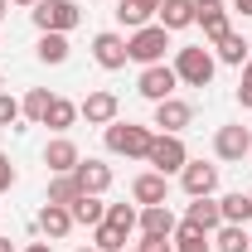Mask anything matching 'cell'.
<instances>
[{
    "label": "cell",
    "instance_id": "obj_1",
    "mask_svg": "<svg viewBox=\"0 0 252 252\" xmlns=\"http://www.w3.org/2000/svg\"><path fill=\"white\" fill-rule=\"evenodd\" d=\"M151 141H156L151 126H131V122H112V126H107V151H112V156L146 160V156H151Z\"/></svg>",
    "mask_w": 252,
    "mask_h": 252
},
{
    "label": "cell",
    "instance_id": "obj_2",
    "mask_svg": "<svg viewBox=\"0 0 252 252\" xmlns=\"http://www.w3.org/2000/svg\"><path fill=\"white\" fill-rule=\"evenodd\" d=\"M175 78L189 83V88H209L214 83V54L204 49V44H189L175 54Z\"/></svg>",
    "mask_w": 252,
    "mask_h": 252
},
{
    "label": "cell",
    "instance_id": "obj_3",
    "mask_svg": "<svg viewBox=\"0 0 252 252\" xmlns=\"http://www.w3.org/2000/svg\"><path fill=\"white\" fill-rule=\"evenodd\" d=\"M30 15H34V25H39L44 34H68L78 20H83V10H78L73 0H39Z\"/></svg>",
    "mask_w": 252,
    "mask_h": 252
},
{
    "label": "cell",
    "instance_id": "obj_4",
    "mask_svg": "<svg viewBox=\"0 0 252 252\" xmlns=\"http://www.w3.org/2000/svg\"><path fill=\"white\" fill-rule=\"evenodd\" d=\"M165 49H170V30H160V25H146V30H136L126 39V59L146 63V68L165 59Z\"/></svg>",
    "mask_w": 252,
    "mask_h": 252
},
{
    "label": "cell",
    "instance_id": "obj_5",
    "mask_svg": "<svg viewBox=\"0 0 252 252\" xmlns=\"http://www.w3.org/2000/svg\"><path fill=\"white\" fill-rule=\"evenodd\" d=\"M151 165H156L160 175H180V170H185L189 165V151H185V141H180V136H165V131H160L156 141H151Z\"/></svg>",
    "mask_w": 252,
    "mask_h": 252
},
{
    "label": "cell",
    "instance_id": "obj_6",
    "mask_svg": "<svg viewBox=\"0 0 252 252\" xmlns=\"http://www.w3.org/2000/svg\"><path fill=\"white\" fill-rule=\"evenodd\" d=\"M180 185H185V194H189V199H209V194L219 189V165L189 160L185 170H180Z\"/></svg>",
    "mask_w": 252,
    "mask_h": 252
},
{
    "label": "cell",
    "instance_id": "obj_7",
    "mask_svg": "<svg viewBox=\"0 0 252 252\" xmlns=\"http://www.w3.org/2000/svg\"><path fill=\"white\" fill-rule=\"evenodd\" d=\"M175 68H165V63H151V68H141V83H136V93L151 97V102H165V97H175Z\"/></svg>",
    "mask_w": 252,
    "mask_h": 252
},
{
    "label": "cell",
    "instance_id": "obj_8",
    "mask_svg": "<svg viewBox=\"0 0 252 252\" xmlns=\"http://www.w3.org/2000/svg\"><path fill=\"white\" fill-rule=\"evenodd\" d=\"M117 112H122V102H117V93H88L83 97V107H78V117H88V126H112L117 122Z\"/></svg>",
    "mask_w": 252,
    "mask_h": 252
},
{
    "label": "cell",
    "instance_id": "obj_9",
    "mask_svg": "<svg viewBox=\"0 0 252 252\" xmlns=\"http://www.w3.org/2000/svg\"><path fill=\"white\" fill-rule=\"evenodd\" d=\"M189 122H194V107H189V102H180V97H165V102H156V122H151V126H160L165 136H180Z\"/></svg>",
    "mask_w": 252,
    "mask_h": 252
},
{
    "label": "cell",
    "instance_id": "obj_10",
    "mask_svg": "<svg viewBox=\"0 0 252 252\" xmlns=\"http://www.w3.org/2000/svg\"><path fill=\"white\" fill-rule=\"evenodd\" d=\"M252 151V131L248 126H219V136H214V156L219 160H243Z\"/></svg>",
    "mask_w": 252,
    "mask_h": 252
},
{
    "label": "cell",
    "instance_id": "obj_11",
    "mask_svg": "<svg viewBox=\"0 0 252 252\" xmlns=\"http://www.w3.org/2000/svg\"><path fill=\"white\" fill-rule=\"evenodd\" d=\"M194 25H204V39L219 44L223 34H228V10H223V0H194Z\"/></svg>",
    "mask_w": 252,
    "mask_h": 252
},
{
    "label": "cell",
    "instance_id": "obj_12",
    "mask_svg": "<svg viewBox=\"0 0 252 252\" xmlns=\"http://www.w3.org/2000/svg\"><path fill=\"white\" fill-rule=\"evenodd\" d=\"M93 59L102 63V68H107V73H117V68H126V39L122 34H97L93 39Z\"/></svg>",
    "mask_w": 252,
    "mask_h": 252
},
{
    "label": "cell",
    "instance_id": "obj_13",
    "mask_svg": "<svg viewBox=\"0 0 252 252\" xmlns=\"http://www.w3.org/2000/svg\"><path fill=\"white\" fill-rule=\"evenodd\" d=\"M136 223H141V238H170V233L180 228V223H175V214H170L165 204H146Z\"/></svg>",
    "mask_w": 252,
    "mask_h": 252
},
{
    "label": "cell",
    "instance_id": "obj_14",
    "mask_svg": "<svg viewBox=\"0 0 252 252\" xmlns=\"http://www.w3.org/2000/svg\"><path fill=\"white\" fill-rule=\"evenodd\" d=\"M78 146H73V141H68V136H59V141H49V146H44V165H49V170H54V175H73V170H78Z\"/></svg>",
    "mask_w": 252,
    "mask_h": 252
},
{
    "label": "cell",
    "instance_id": "obj_15",
    "mask_svg": "<svg viewBox=\"0 0 252 252\" xmlns=\"http://www.w3.org/2000/svg\"><path fill=\"white\" fill-rule=\"evenodd\" d=\"M165 194H170V175H160V170L136 175V185H131V199L136 204H165Z\"/></svg>",
    "mask_w": 252,
    "mask_h": 252
},
{
    "label": "cell",
    "instance_id": "obj_16",
    "mask_svg": "<svg viewBox=\"0 0 252 252\" xmlns=\"http://www.w3.org/2000/svg\"><path fill=\"white\" fill-rule=\"evenodd\" d=\"M151 15H160V0H117V20L126 30H146Z\"/></svg>",
    "mask_w": 252,
    "mask_h": 252
},
{
    "label": "cell",
    "instance_id": "obj_17",
    "mask_svg": "<svg viewBox=\"0 0 252 252\" xmlns=\"http://www.w3.org/2000/svg\"><path fill=\"white\" fill-rule=\"evenodd\" d=\"M68 228H73V214H68V204H44L39 209V233L44 238H68Z\"/></svg>",
    "mask_w": 252,
    "mask_h": 252
},
{
    "label": "cell",
    "instance_id": "obj_18",
    "mask_svg": "<svg viewBox=\"0 0 252 252\" xmlns=\"http://www.w3.org/2000/svg\"><path fill=\"white\" fill-rule=\"evenodd\" d=\"M78 185H83V194H102V189L112 185V165H102V160H78Z\"/></svg>",
    "mask_w": 252,
    "mask_h": 252
},
{
    "label": "cell",
    "instance_id": "obj_19",
    "mask_svg": "<svg viewBox=\"0 0 252 252\" xmlns=\"http://www.w3.org/2000/svg\"><path fill=\"white\" fill-rule=\"evenodd\" d=\"M189 228H199V233H214V228H223V209L214 204V199H194L189 204V214H185Z\"/></svg>",
    "mask_w": 252,
    "mask_h": 252
},
{
    "label": "cell",
    "instance_id": "obj_20",
    "mask_svg": "<svg viewBox=\"0 0 252 252\" xmlns=\"http://www.w3.org/2000/svg\"><path fill=\"white\" fill-rule=\"evenodd\" d=\"M194 25V0H160V30H189Z\"/></svg>",
    "mask_w": 252,
    "mask_h": 252
},
{
    "label": "cell",
    "instance_id": "obj_21",
    "mask_svg": "<svg viewBox=\"0 0 252 252\" xmlns=\"http://www.w3.org/2000/svg\"><path fill=\"white\" fill-rule=\"evenodd\" d=\"M214 248L219 252H252V233L243 223H223V228H214Z\"/></svg>",
    "mask_w": 252,
    "mask_h": 252
},
{
    "label": "cell",
    "instance_id": "obj_22",
    "mask_svg": "<svg viewBox=\"0 0 252 252\" xmlns=\"http://www.w3.org/2000/svg\"><path fill=\"white\" fill-rule=\"evenodd\" d=\"M219 209H223V223H243V228H248V219H252V194L233 189V194H223V199H219Z\"/></svg>",
    "mask_w": 252,
    "mask_h": 252
},
{
    "label": "cell",
    "instance_id": "obj_23",
    "mask_svg": "<svg viewBox=\"0 0 252 252\" xmlns=\"http://www.w3.org/2000/svg\"><path fill=\"white\" fill-rule=\"evenodd\" d=\"M68 214H73V223H102L107 219V204H102V199H97V194H78V199H73V204H68Z\"/></svg>",
    "mask_w": 252,
    "mask_h": 252
},
{
    "label": "cell",
    "instance_id": "obj_24",
    "mask_svg": "<svg viewBox=\"0 0 252 252\" xmlns=\"http://www.w3.org/2000/svg\"><path fill=\"white\" fill-rule=\"evenodd\" d=\"M248 49H252V44L243 39V34H233V30L219 39V59H223V63H233V68H243V63H248Z\"/></svg>",
    "mask_w": 252,
    "mask_h": 252
},
{
    "label": "cell",
    "instance_id": "obj_25",
    "mask_svg": "<svg viewBox=\"0 0 252 252\" xmlns=\"http://www.w3.org/2000/svg\"><path fill=\"white\" fill-rule=\"evenodd\" d=\"M49 107H54V93H49V88H34V93L20 102V117H30V122H39V126H44Z\"/></svg>",
    "mask_w": 252,
    "mask_h": 252
},
{
    "label": "cell",
    "instance_id": "obj_26",
    "mask_svg": "<svg viewBox=\"0 0 252 252\" xmlns=\"http://www.w3.org/2000/svg\"><path fill=\"white\" fill-rule=\"evenodd\" d=\"M39 63H68V34H39Z\"/></svg>",
    "mask_w": 252,
    "mask_h": 252
},
{
    "label": "cell",
    "instance_id": "obj_27",
    "mask_svg": "<svg viewBox=\"0 0 252 252\" xmlns=\"http://www.w3.org/2000/svg\"><path fill=\"white\" fill-rule=\"evenodd\" d=\"M209 248H214L209 233H199V228H189V223L175 228V252H209Z\"/></svg>",
    "mask_w": 252,
    "mask_h": 252
},
{
    "label": "cell",
    "instance_id": "obj_28",
    "mask_svg": "<svg viewBox=\"0 0 252 252\" xmlns=\"http://www.w3.org/2000/svg\"><path fill=\"white\" fill-rule=\"evenodd\" d=\"M73 122H78V107H73L68 97H54V107H49V117H44V126H54V131H68Z\"/></svg>",
    "mask_w": 252,
    "mask_h": 252
},
{
    "label": "cell",
    "instance_id": "obj_29",
    "mask_svg": "<svg viewBox=\"0 0 252 252\" xmlns=\"http://www.w3.org/2000/svg\"><path fill=\"white\" fill-rule=\"evenodd\" d=\"M83 194V185H78V175H59L54 185H49V204H73Z\"/></svg>",
    "mask_w": 252,
    "mask_h": 252
},
{
    "label": "cell",
    "instance_id": "obj_30",
    "mask_svg": "<svg viewBox=\"0 0 252 252\" xmlns=\"http://www.w3.org/2000/svg\"><path fill=\"white\" fill-rule=\"evenodd\" d=\"M97 252H126V233H122V228H112L107 219L97 223Z\"/></svg>",
    "mask_w": 252,
    "mask_h": 252
},
{
    "label": "cell",
    "instance_id": "obj_31",
    "mask_svg": "<svg viewBox=\"0 0 252 252\" xmlns=\"http://www.w3.org/2000/svg\"><path fill=\"white\" fill-rule=\"evenodd\" d=\"M136 219H141V214H136L131 204H107V223H112V228L131 233V228H136Z\"/></svg>",
    "mask_w": 252,
    "mask_h": 252
},
{
    "label": "cell",
    "instance_id": "obj_32",
    "mask_svg": "<svg viewBox=\"0 0 252 252\" xmlns=\"http://www.w3.org/2000/svg\"><path fill=\"white\" fill-rule=\"evenodd\" d=\"M15 122H20V102L10 93H0V126H15Z\"/></svg>",
    "mask_w": 252,
    "mask_h": 252
},
{
    "label": "cell",
    "instance_id": "obj_33",
    "mask_svg": "<svg viewBox=\"0 0 252 252\" xmlns=\"http://www.w3.org/2000/svg\"><path fill=\"white\" fill-rule=\"evenodd\" d=\"M238 102L252 112V63H243V83H238Z\"/></svg>",
    "mask_w": 252,
    "mask_h": 252
},
{
    "label": "cell",
    "instance_id": "obj_34",
    "mask_svg": "<svg viewBox=\"0 0 252 252\" xmlns=\"http://www.w3.org/2000/svg\"><path fill=\"white\" fill-rule=\"evenodd\" d=\"M10 185H15V165H10V160L0 156V194H5Z\"/></svg>",
    "mask_w": 252,
    "mask_h": 252
},
{
    "label": "cell",
    "instance_id": "obj_35",
    "mask_svg": "<svg viewBox=\"0 0 252 252\" xmlns=\"http://www.w3.org/2000/svg\"><path fill=\"white\" fill-rule=\"evenodd\" d=\"M25 252H54V243H30Z\"/></svg>",
    "mask_w": 252,
    "mask_h": 252
},
{
    "label": "cell",
    "instance_id": "obj_36",
    "mask_svg": "<svg viewBox=\"0 0 252 252\" xmlns=\"http://www.w3.org/2000/svg\"><path fill=\"white\" fill-rule=\"evenodd\" d=\"M233 5H238V10H243V15H252V0H233Z\"/></svg>",
    "mask_w": 252,
    "mask_h": 252
},
{
    "label": "cell",
    "instance_id": "obj_37",
    "mask_svg": "<svg viewBox=\"0 0 252 252\" xmlns=\"http://www.w3.org/2000/svg\"><path fill=\"white\" fill-rule=\"evenodd\" d=\"M0 252H15V243H10V238H0Z\"/></svg>",
    "mask_w": 252,
    "mask_h": 252
},
{
    "label": "cell",
    "instance_id": "obj_38",
    "mask_svg": "<svg viewBox=\"0 0 252 252\" xmlns=\"http://www.w3.org/2000/svg\"><path fill=\"white\" fill-rule=\"evenodd\" d=\"M10 5H39V0H10Z\"/></svg>",
    "mask_w": 252,
    "mask_h": 252
},
{
    "label": "cell",
    "instance_id": "obj_39",
    "mask_svg": "<svg viewBox=\"0 0 252 252\" xmlns=\"http://www.w3.org/2000/svg\"><path fill=\"white\" fill-rule=\"evenodd\" d=\"M5 10H10V0H0V15H5Z\"/></svg>",
    "mask_w": 252,
    "mask_h": 252
},
{
    "label": "cell",
    "instance_id": "obj_40",
    "mask_svg": "<svg viewBox=\"0 0 252 252\" xmlns=\"http://www.w3.org/2000/svg\"><path fill=\"white\" fill-rule=\"evenodd\" d=\"M78 252H97V248H78Z\"/></svg>",
    "mask_w": 252,
    "mask_h": 252
},
{
    "label": "cell",
    "instance_id": "obj_41",
    "mask_svg": "<svg viewBox=\"0 0 252 252\" xmlns=\"http://www.w3.org/2000/svg\"><path fill=\"white\" fill-rule=\"evenodd\" d=\"M160 252H175V248H160Z\"/></svg>",
    "mask_w": 252,
    "mask_h": 252
},
{
    "label": "cell",
    "instance_id": "obj_42",
    "mask_svg": "<svg viewBox=\"0 0 252 252\" xmlns=\"http://www.w3.org/2000/svg\"><path fill=\"white\" fill-rule=\"evenodd\" d=\"M248 156H252V151H248Z\"/></svg>",
    "mask_w": 252,
    "mask_h": 252
}]
</instances>
